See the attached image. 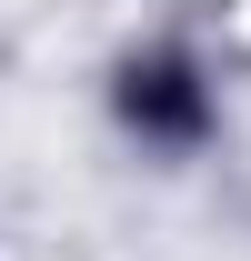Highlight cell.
Segmentation results:
<instances>
[{
  "label": "cell",
  "mask_w": 251,
  "mask_h": 261,
  "mask_svg": "<svg viewBox=\"0 0 251 261\" xmlns=\"http://www.w3.org/2000/svg\"><path fill=\"white\" fill-rule=\"evenodd\" d=\"M121 111L151 141H191V130L211 121V100H201V81H191V61H131L121 70Z\"/></svg>",
  "instance_id": "6da1fadb"
}]
</instances>
